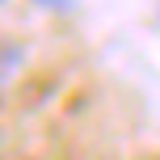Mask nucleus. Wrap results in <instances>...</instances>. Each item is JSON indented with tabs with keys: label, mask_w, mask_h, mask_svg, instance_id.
Wrapping results in <instances>:
<instances>
[{
	"label": "nucleus",
	"mask_w": 160,
	"mask_h": 160,
	"mask_svg": "<svg viewBox=\"0 0 160 160\" xmlns=\"http://www.w3.org/2000/svg\"><path fill=\"white\" fill-rule=\"evenodd\" d=\"M156 17H160V0H156Z\"/></svg>",
	"instance_id": "obj_4"
},
{
	"label": "nucleus",
	"mask_w": 160,
	"mask_h": 160,
	"mask_svg": "<svg viewBox=\"0 0 160 160\" xmlns=\"http://www.w3.org/2000/svg\"><path fill=\"white\" fill-rule=\"evenodd\" d=\"M34 4H38L42 13H72L80 0H34Z\"/></svg>",
	"instance_id": "obj_2"
},
{
	"label": "nucleus",
	"mask_w": 160,
	"mask_h": 160,
	"mask_svg": "<svg viewBox=\"0 0 160 160\" xmlns=\"http://www.w3.org/2000/svg\"><path fill=\"white\" fill-rule=\"evenodd\" d=\"M21 68H25V47L17 38H4V34H0V88L21 72Z\"/></svg>",
	"instance_id": "obj_1"
},
{
	"label": "nucleus",
	"mask_w": 160,
	"mask_h": 160,
	"mask_svg": "<svg viewBox=\"0 0 160 160\" xmlns=\"http://www.w3.org/2000/svg\"><path fill=\"white\" fill-rule=\"evenodd\" d=\"M0 4H8V0H0Z\"/></svg>",
	"instance_id": "obj_5"
},
{
	"label": "nucleus",
	"mask_w": 160,
	"mask_h": 160,
	"mask_svg": "<svg viewBox=\"0 0 160 160\" xmlns=\"http://www.w3.org/2000/svg\"><path fill=\"white\" fill-rule=\"evenodd\" d=\"M4 148H8V143H4V131H0V160H4Z\"/></svg>",
	"instance_id": "obj_3"
}]
</instances>
